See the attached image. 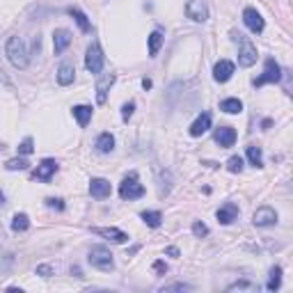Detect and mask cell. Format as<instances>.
I'll use <instances>...</instances> for the list:
<instances>
[{
    "mask_svg": "<svg viewBox=\"0 0 293 293\" xmlns=\"http://www.w3.org/2000/svg\"><path fill=\"white\" fill-rule=\"evenodd\" d=\"M0 232H2V227H0Z\"/></svg>",
    "mask_w": 293,
    "mask_h": 293,
    "instance_id": "cell-41",
    "label": "cell"
},
{
    "mask_svg": "<svg viewBox=\"0 0 293 293\" xmlns=\"http://www.w3.org/2000/svg\"><path fill=\"white\" fill-rule=\"evenodd\" d=\"M133 110H136V104H133V101H130V104H124V108H122V117L128 122L130 114H133Z\"/></svg>",
    "mask_w": 293,
    "mask_h": 293,
    "instance_id": "cell-33",
    "label": "cell"
},
{
    "mask_svg": "<svg viewBox=\"0 0 293 293\" xmlns=\"http://www.w3.org/2000/svg\"><path fill=\"white\" fill-rule=\"evenodd\" d=\"M112 82H114V74H106V76L98 80V85H96V104L104 106L106 101H108V90L112 87Z\"/></svg>",
    "mask_w": 293,
    "mask_h": 293,
    "instance_id": "cell-17",
    "label": "cell"
},
{
    "mask_svg": "<svg viewBox=\"0 0 293 293\" xmlns=\"http://www.w3.org/2000/svg\"><path fill=\"white\" fill-rule=\"evenodd\" d=\"M142 220H144L149 227H160V222H163V216L158 211H144L142 213Z\"/></svg>",
    "mask_w": 293,
    "mask_h": 293,
    "instance_id": "cell-28",
    "label": "cell"
},
{
    "mask_svg": "<svg viewBox=\"0 0 293 293\" xmlns=\"http://www.w3.org/2000/svg\"><path fill=\"white\" fill-rule=\"evenodd\" d=\"M46 204H48L50 208H58V211H64V204H62V200H46Z\"/></svg>",
    "mask_w": 293,
    "mask_h": 293,
    "instance_id": "cell-36",
    "label": "cell"
},
{
    "mask_svg": "<svg viewBox=\"0 0 293 293\" xmlns=\"http://www.w3.org/2000/svg\"><path fill=\"white\" fill-rule=\"evenodd\" d=\"M220 110H224L227 114H238L243 110V104H240L238 98H224L222 104H220Z\"/></svg>",
    "mask_w": 293,
    "mask_h": 293,
    "instance_id": "cell-24",
    "label": "cell"
},
{
    "mask_svg": "<svg viewBox=\"0 0 293 293\" xmlns=\"http://www.w3.org/2000/svg\"><path fill=\"white\" fill-rule=\"evenodd\" d=\"M216 218H218V222H220V224H232L234 220L238 218V206L229 202V204H224V206H220V208H218Z\"/></svg>",
    "mask_w": 293,
    "mask_h": 293,
    "instance_id": "cell-14",
    "label": "cell"
},
{
    "mask_svg": "<svg viewBox=\"0 0 293 293\" xmlns=\"http://www.w3.org/2000/svg\"><path fill=\"white\" fill-rule=\"evenodd\" d=\"M234 62H229V60H220L216 64V69H213V78H216L218 82H227L229 78L234 76Z\"/></svg>",
    "mask_w": 293,
    "mask_h": 293,
    "instance_id": "cell-15",
    "label": "cell"
},
{
    "mask_svg": "<svg viewBox=\"0 0 293 293\" xmlns=\"http://www.w3.org/2000/svg\"><path fill=\"white\" fill-rule=\"evenodd\" d=\"M186 14H188V18H192V21L204 23L208 18L206 2H204V0H190L188 5H186Z\"/></svg>",
    "mask_w": 293,
    "mask_h": 293,
    "instance_id": "cell-7",
    "label": "cell"
},
{
    "mask_svg": "<svg viewBox=\"0 0 293 293\" xmlns=\"http://www.w3.org/2000/svg\"><path fill=\"white\" fill-rule=\"evenodd\" d=\"M90 264H92L94 268H98V270H112L114 268V261H112V254H110V250H106V248H92L90 250Z\"/></svg>",
    "mask_w": 293,
    "mask_h": 293,
    "instance_id": "cell-3",
    "label": "cell"
},
{
    "mask_svg": "<svg viewBox=\"0 0 293 293\" xmlns=\"http://www.w3.org/2000/svg\"><path fill=\"white\" fill-rule=\"evenodd\" d=\"M28 165H30V163H28L26 158H12V160H7V163H5V168L14 172V170H28Z\"/></svg>",
    "mask_w": 293,
    "mask_h": 293,
    "instance_id": "cell-29",
    "label": "cell"
},
{
    "mask_svg": "<svg viewBox=\"0 0 293 293\" xmlns=\"http://www.w3.org/2000/svg\"><path fill=\"white\" fill-rule=\"evenodd\" d=\"M74 78H76V71H74L71 64H62L60 69H58V82H60V85H64V87L71 85Z\"/></svg>",
    "mask_w": 293,
    "mask_h": 293,
    "instance_id": "cell-19",
    "label": "cell"
},
{
    "mask_svg": "<svg viewBox=\"0 0 293 293\" xmlns=\"http://www.w3.org/2000/svg\"><path fill=\"white\" fill-rule=\"evenodd\" d=\"M282 80V69H280V64H277L272 58H268L266 60V69H264V74H261L259 78H254V87H261L266 85V82H280Z\"/></svg>",
    "mask_w": 293,
    "mask_h": 293,
    "instance_id": "cell-5",
    "label": "cell"
},
{
    "mask_svg": "<svg viewBox=\"0 0 293 293\" xmlns=\"http://www.w3.org/2000/svg\"><path fill=\"white\" fill-rule=\"evenodd\" d=\"M30 227V218L26 216V213H16L14 216V220H12V232H26V229Z\"/></svg>",
    "mask_w": 293,
    "mask_h": 293,
    "instance_id": "cell-25",
    "label": "cell"
},
{
    "mask_svg": "<svg viewBox=\"0 0 293 293\" xmlns=\"http://www.w3.org/2000/svg\"><path fill=\"white\" fill-rule=\"evenodd\" d=\"M50 272H53V268H50V266H39V268H37V275H44V277H48Z\"/></svg>",
    "mask_w": 293,
    "mask_h": 293,
    "instance_id": "cell-38",
    "label": "cell"
},
{
    "mask_svg": "<svg viewBox=\"0 0 293 293\" xmlns=\"http://www.w3.org/2000/svg\"><path fill=\"white\" fill-rule=\"evenodd\" d=\"M192 234H195L197 238H202V236H206V234H208V227L204 222H200V220H197V222H192Z\"/></svg>",
    "mask_w": 293,
    "mask_h": 293,
    "instance_id": "cell-32",
    "label": "cell"
},
{
    "mask_svg": "<svg viewBox=\"0 0 293 293\" xmlns=\"http://www.w3.org/2000/svg\"><path fill=\"white\" fill-rule=\"evenodd\" d=\"M277 222V213L270 206H261L254 211V224L256 227H272Z\"/></svg>",
    "mask_w": 293,
    "mask_h": 293,
    "instance_id": "cell-9",
    "label": "cell"
},
{
    "mask_svg": "<svg viewBox=\"0 0 293 293\" xmlns=\"http://www.w3.org/2000/svg\"><path fill=\"white\" fill-rule=\"evenodd\" d=\"M120 197L124 202H130V200H140L144 197V186L138 184V174L130 172L120 186Z\"/></svg>",
    "mask_w": 293,
    "mask_h": 293,
    "instance_id": "cell-2",
    "label": "cell"
},
{
    "mask_svg": "<svg viewBox=\"0 0 293 293\" xmlns=\"http://www.w3.org/2000/svg\"><path fill=\"white\" fill-rule=\"evenodd\" d=\"M208 128H211V112H202L200 117L192 122V126H190V136L200 138V136H204Z\"/></svg>",
    "mask_w": 293,
    "mask_h": 293,
    "instance_id": "cell-16",
    "label": "cell"
},
{
    "mask_svg": "<svg viewBox=\"0 0 293 293\" xmlns=\"http://www.w3.org/2000/svg\"><path fill=\"white\" fill-rule=\"evenodd\" d=\"M74 117H76V122L80 126H87L90 120H92V108L90 106H76L74 108Z\"/></svg>",
    "mask_w": 293,
    "mask_h": 293,
    "instance_id": "cell-22",
    "label": "cell"
},
{
    "mask_svg": "<svg viewBox=\"0 0 293 293\" xmlns=\"http://www.w3.org/2000/svg\"><path fill=\"white\" fill-rule=\"evenodd\" d=\"M256 62V48L254 44L248 39H240V50H238V64L240 66H252Z\"/></svg>",
    "mask_w": 293,
    "mask_h": 293,
    "instance_id": "cell-8",
    "label": "cell"
},
{
    "mask_svg": "<svg viewBox=\"0 0 293 293\" xmlns=\"http://www.w3.org/2000/svg\"><path fill=\"white\" fill-rule=\"evenodd\" d=\"M112 149H114V138L110 136V133H101V136L96 138V152L110 154Z\"/></svg>",
    "mask_w": 293,
    "mask_h": 293,
    "instance_id": "cell-20",
    "label": "cell"
},
{
    "mask_svg": "<svg viewBox=\"0 0 293 293\" xmlns=\"http://www.w3.org/2000/svg\"><path fill=\"white\" fill-rule=\"evenodd\" d=\"M142 87H144V90H149V87H152V80H149V78H144V80H142Z\"/></svg>",
    "mask_w": 293,
    "mask_h": 293,
    "instance_id": "cell-40",
    "label": "cell"
},
{
    "mask_svg": "<svg viewBox=\"0 0 293 293\" xmlns=\"http://www.w3.org/2000/svg\"><path fill=\"white\" fill-rule=\"evenodd\" d=\"M243 21H245V26L250 28L252 32L254 34H259V32H264V18H261V14L256 10H252V7H248V10L243 12Z\"/></svg>",
    "mask_w": 293,
    "mask_h": 293,
    "instance_id": "cell-10",
    "label": "cell"
},
{
    "mask_svg": "<svg viewBox=\"0 0 293 293\" xmlns=\"http://www.w3.org/2000/svg\"><path fill=\"white\" fill-rule=\"evenodd\" d=\"M236 288H248V291H256L259 286H254V284H248V282H238V284H232V286H229V291H236Z\"/></svg>",
    "mask_w": 293,
    "mask_h": 293,
    "instance_id": "cell-34",
    "label": "cell"
},
{
    "mask_svg": "<svg viewBox=\"0 0 293 293\" xmlns=\"http://www.w3.org/2000/svg\"><path fill=\"white\" fill-rule=\"evenodd\" d=\"M34 152V146H32V138H26V140L18 144V154L21 156H28V154H32Z\"/></svg>",
    "mask_w": 293,
    "mask_h": 293,
    "instance_id": "cell-31",
    "label": "cell"
},
{
    "mask_svg": "<svg viewBox=\"0 0 293 293\" xmlns=\"http://www.w3.org/2000/svg\"><path fill=\"white\" fill-rule=\"evenodd\" d=\"M154 270L160 272V275H165V272H168V266H165L163 261H156V264H154Z\"/></svg>",
    "mask_w": 293,
    "mask_h": 293,
    "instance_id": "cell-37",
    "label": "cell"
},
{
    "mask_svg": "<svg viewBox=\"0 0 293 293\" xmlns=\"http://www.w3.org/2000/svg\"><path fill=\"white\" fill-rule=\"evenodd\" d=\"M85 66L90 74H101V69H104V50H101L98 42L90 44L87 55H85Z\"/></svg>",
    "mask_w": 293,
    "mask_h": 293,
    "instance_id": "cell-4",
    "label": "cell"
},
{
    "mask_svg": "<svg viewBox=\"0 0 293 293\" xmlns=\"http://www.w3.org/2000/svg\"><path fill=\"white\" fill-rule=\"evenodd\" d=\"M282 286V268L275 266L270 270V280H268V291H277V288Z\"/></svg>",
    "mask_w": 293,
    "mask_h": 293,
    "instance_id": "cell-27",
    "label": "cell"
},
{
    "mask_svg": "<svg viewBox=\"0 0 293 293\" xmlns=\"http://www.w3.org/2000/svg\"><path fill=\"white\" fill-rule=\"evenodd\" d=\"M188 284H170V286H163V291H188Z\"/></svg>",
    "mask_w": 293,
    "mask_h": 293,
    "instance_id": "cell-35",
    "label": "cell"
},
{
    "mask_svg": "<svg viewBox=\"0 0 293 293\" xmlns=\"http://www.w3.org/2000/svg\"><path fill=\"white\" fill-rule=\"evenodd\" d=\"M110 192H112L110 181H106V179H92V181H90V195H92V197L104 200V197H110Z\"/></svg>",
    "mask_w": 293,
    "mask_h": 293,
    "instance_id": "cell-11",
    "label": "cell"
},
{
    "mask_svg": "<svg viewBox=\"0 0 293 293\" xmlns=\"http://www.w3.org/2000/svg\"><path fill=\"white\" fill-rule=\"evenodd\" d=\"M69 14L74 18H76V23H78V28H80L82 32H92V23L87 21V16L85 14H82L80 10H78V7H69Z\"/></svg>",
    "mask_w": 293,
    "mask_h": 293,
    "instance_id": "cell-21",
    "label": "cell"
},
{
    "mask_svg": "<svg viewBox=\"0 0 293 293\" xmlns=\"http://www.w3.org/2000/svg\"><path fill=\"white\" fill-rule=\"evenodd\" d=\"M227 170H229V172H234V174L240 172V170H243V158H240V156H232L227 160Z\"/></svg>",
    "mask_w": 293,
    "mask_h": 293,
    "instance_id": "cell-30",
    "label": "cell"
},
{
    "mask_svg": "<svg viewBox=\"0 0 293 293\" xmlns=\"http://www.w3.org/2000/svg\"><path fill=\"white\" fill-rule=\"evenodd\" d=\"M248 160L252 168H264V158H261V149L259 146H248Z\"/></svg>",
    "mask_w": 293,
    "mask_h": 293,
    "instance_id": "cell-26",
    "label": "cell"
},
{
    "mask_svg": "<svg viewBox=\"0 0 293 293\" xmlns=\"http://www.w3.org/2000/svg\"><path fill=\"white\" fill-rule=\"evenodd\" d=\"M213 138H216V142L222 146V149H227V146H234V142H236V130H234L232 126H220Z\"/></svg>",
    "mask_w": 293,
    "mask_h": 293,
    "instance_id": "cell-13",
    "label": "cell"
},
{
    "mask_svg": "<svg viewBox=\"0 0 293 293\" xmlns=\"http://www.w3.org/2000/svg\"><path fill=\"white\" fill-rule=\"evenodd\" d=\"M71 44V32L69 30H55L53 34V50L55 55H62L64 53V48Z\"/></svg>",
    "mask_w": 293,
    "mask_h": 293,
    "instance_id": "cell-18",
    "label": "cell"
},
{
    "mask_svg": "<svg viewBox=\"0 0 293 293\" xmlns=\"http://www.w3.org/2000/svg\"><path fill=\"white\" fill-rule=\"evenodd\" d=\"M58 172V160L53 158H44L42 163L37 165V170L32 172V179L34 181H50V176Z\"/></svg>",
    "mask_w": 293,
    "mask_h": 293,
    "instance_id": "cell-6",
    "label": "cell"
},
{
    "mask_svg": "<svg viewBox=\"0 0 293 293\" xmlns=\"http://www.w3.org/2000/svg\"><path fill=\"white\" fill-rule=\"evenodd\" d=\"M168 254L170 256H179V250H176V248H168Z\"/></svg>",
    "mask_w": 293,
    "mask_h": 293,
    "instance_id": "cell-39",
    "label": "cell"
},
{
    "mask_svg": "<svg viewBox=\"0 0 293 293\" xmlns=\"http://www.w3.org/2000/svg\"><path fill=\"white\" fill-rule=\"evenodd\" d=\"M92 232L96 236H104V238L112 240V243H126L128 240V236L124 232H120V229H114V227H94Z\"/></svg>",
    "mask_w": 293,
    "mask_h": 293,
    "instance_id": "cell-12",
    "label": "cell"
},
{
    "mask_svg": "<svg viewBox=\"0 0 293 293\" xmlns=\"http://www.w3.org/2000/svg\"><path fill=\"white\" fill-rule=\"evenodd\" d=\"M5 53H7L10 62L16 66V69H26L28 62H30V58H28V48H26V42H23L21 37H10Z\"/></svg>",
    "mask_w": 293,
    "mask_h": 293,
    "instance_id": "cell-1",
    "label": "cell"
},
{
    "mask_svg": "<svg viewBox=\"0 0 293 293\" xmlns=\"http://www.w3.org/2000/svg\"><path fill=\"white\" fill-rule=\"evenodd\" d=\"M160 44H163V32H160V30H154V32L149 34V55H152V58L158 55Z\"/></svg>",
    "mask_w": 293,
    "mask_h": 293,
    "instance_id": "cell-23",
    "label": "cell"
}]
</instances>
